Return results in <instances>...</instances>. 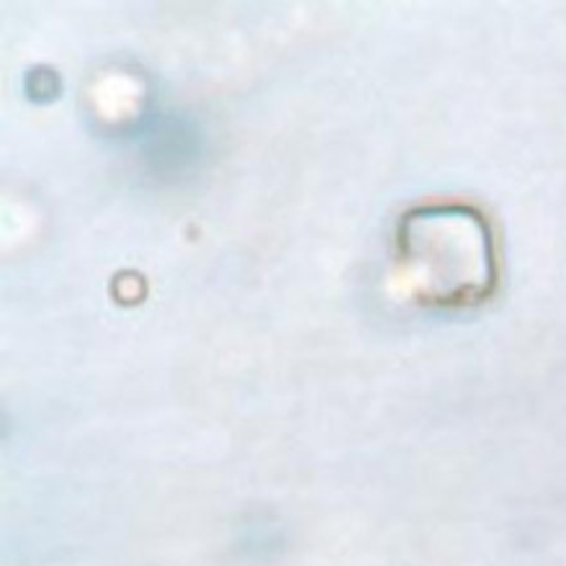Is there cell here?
Instances as JSON below:
<instances>
[{"label":"cell","instance_id":"obj_1","mask_svg":"<svg viewBox=\"0 0 566 566\" xmlns=\"http://www.w3.org/2000/svg\"><path fill=\"white\" fill-rule=\"evenodd\" d=\"M395 242L402 286L422 306H476L497 289V242L474 207L424 203L405 211Z\"/></svg>","mask_w":566,"mask_h":566}]
</instances>
